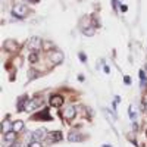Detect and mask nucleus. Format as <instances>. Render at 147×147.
I'll return each instance as SVG.
<instances>
[{
  "instance_id": "obj_1",
  "label": "nucleus",
  "mask_w": 147,
  "mask_h": 147,
  "mask_svg": "<svg viewBox=\"0 0 147 147\" xmlns=\"http://www.w3.org/2000/svg\"><path fill=\"white\" fill-rule=\"evenodd\" d=\"M12 13L15 16H18L19 19H22V18H25V16L28 15V7L25 6V5H16V6H13Z\"/></svg>"
},
{
  "instance_id": "obj_2",
  "label": "nucleus",
  "mask_w": 147,
  "mask_h": 147,
  "mask_svg": "<svg viewBox=\"0 0 147 147\" xmlns=\"http://www.w3.org/2000/svg\"><path fill=\"white\" fill-rule=\"evenodd\" d=\"M49 57H50L51 62H53V65H60V63L63 62V55H62V51H59V50L50 51V53H49Z\"/></svg>"
},
{
  "instance_id": "obj_3",
  "label": "nucleus",
  "mask_w": 147,
  "mask_h": 147,
  "mask_svg": "<svg viewBox=\"0 0 147 147\" xmlns=\"http://www.w3.org/2000/svg\"><path fill=\"white\" fill-rule=\"evenodd\" d=\"M28 47H30L31 50L38 51V50L41 49V40H40L38 37H31V38H30V43H28Z\"/></svg>"
},
{
  "instance_id": "obj_4",
  "label": "nucleus",
  "mask_w": 147,
  "mask_h": 147,
  "mask_svg": "<svg viewBox=\"0 0 147 147\" xmlns=\"http://www.w3.org/2000/svg\"><path fill=\"white\" fill-rule=\"evenodd\" d=\"M75 113H76L75 107H74V106H68V107L63 110V118L68 121V122H71V121L75 118Z\"/></svg>"
},
{
  "instance_id": "obj_5",
  "label": "nucleus",
  "mask_w": 147,
  "mask_h": 147,
  "mask_svg": "<svg viewBox=\"0 0 147 147\" xmlns=\"http://www.w3.org/2000/svg\"><path fill=\"white\" fill-rule=\"evenodd\" d=\"M62 138H63L62 132H60V131H55V132H50L47 135V141L49 143H57V141L62 140Z\"/></svg>"
},
{
  "instance_id": "obj_6",
  "label": "nucleus",
  "mask_w": 147,
  "mask_h": 147,
  "mask_svg": "<svg viewBox=\"0 0 147 147\" xmlns=\"http://www.w3.org/2000/svg\"><path fill=\"white\" fill-rule=\"evenodd\" d=\"M50 105L53 107H60L63 105V97L59 96V94H56V96H51L50 97Z\"/></svg>"
},
{
  "instance_id": "obj_7",
  "label": "nucleus",
  "mask_w": 147,
  "mask_h": 147,
  "mask_svg": "<svg viewBox=\"0 0 147 147\" xmlns=\"http://www.w3.org/2000/svg\"><path fill=\"white\" fill-rule=\"evenodd\" d=\"M41 105H43V100H40V99L30 100V102H27V106H25V110H32V109H36V107H38V106H41Z\"/></svg>"
},
{
  "instance_id": "obj_8",
  "label": "nucleus",
  "mask_w": 147,
  "mask_h": 147,
  "mask_svg": "<svg viewBox=\"0 0 147 147\" xmlns=\"http://www.w3.org/2000/svg\"><path fill=\"white\" fill-rule=\"evenodd\" d=\"M47 134V131L44 128H40V129H37L36 132L32 134V140H36V141H38V140H41V138H44V137H47L46 135Z\"/></svg>"
},
{
  "instance_id": "obj_9",
  "label": "nucleus",
  "mask_w": 147,
  "mask_h": 147,
  "mask_svg": "<svg viewBox=\"0 0 147 147\" xmlns=\"http://www.w3.org/2000/svg\"><path fill=\"white\" fill-rule=\"evenodd\" d=\"M5 47H6V50H9V51H16L19 46H18V43H15L12 40H7L5 43Z\"/></svg>"
},
{
  "instance_id": "obj_10",
  "label": "nucleus",
  "mask_w": 147,
  "mask_h": 147,
  "mask_svg": "<svg viewBox=\"0 0 147 147\" xmlns=\"http://www.w3.org/2000/svg\"><path fill=\"white\" fill-rule=\"evenodd\" d=\"M15 138H16V134H15V131L6 132V135H5V143H6V146L12 144V143L15 141Z\"/></svg>"
},
{
  "instance_id": "obj_11",
  "label": "nucleus",
  "mask_w": 147,
  "mask_h": 147,
  "mask_svg": "<svg viewBox=\"0 0 147 147\" xmlns=\"http://www.w3.org/2000/svg\"><path fill=\"white\" fill-rule=\"evenodd\" d=\"M82 135L81 134H76V132H71L69 134V137H68V140L71 141V143H75V141H82Z\"/></svg>"
},
{
  "instance_id": "obj_12",
  "label": "nucleus",
  "mask_w": 147,
  "mask_h": 147,
  "mask_svg": "<svg viewBox=\"0 0 147 147\" xmlns=\"http://www.w3.org/2000/svg\"><path fill=\"white\" fill-rule=\"evenodd\" d=\"M12 127H13V125H11L9 121H3V122H2V132H3V134L9 132V129H11Z\"/></svg>"
},
{
  "instance_id": "obj_13",
  "label": "nucleus",
  "mask_w": 147,
  "mask_h": 147,
  "mask_svg": "<svg viewBox=\"0 0 147 147\" xmlns=\"http://www.w3.org/2000/svg\"><path fill=\"white\" fill-rule=\"evenodd\" d=\"M28 100H27V97L25 96H22L21 99H19V102H18V110L19 112H22V110H25V103H27Z\"/></svg>"
},
{
  "instance_id": "obj_14",
  "label": "nucleus",
  "mask_w": 147,
  "mask_h": 147,
  "mask_svg": "<svg viewBox=\"0 0 147 147\" xmlns=\"http://www.w3.org/2000/svg\"><path fill=\"white\" fill-rule=\"evenodd\" d=\"M34 119H51V118H50V115H49L47 109H44V110H43V113L36 115V116H34Z\"/></svg>"
},
{
  "instance_id": "obj_15",
  "label": "nucleus",
  "mask_w": 147,
  "mask_h": 147,
  "mask_svg": "<svg viewBox=\"0 0 147 147\" xmlns=\"http://www.w3.org/2000/svg\"><path fill=\"white\" fill-rule=\"evenodd\" d=\"M24 128V122L22 121H16V122L13 124V127H12V129L15 132H18V131H21V129Z\"/></svg>"
},
{
  "instance_id": "obj_16",
  "label": "nucleus",
  "mask_w": 147,
  "mask_h": 147,
  "mask_svg": "<svg viewBox=\"0 0 147 147\" xmlns=\"http://www.w3.org/2000/svg\"><path fill=\"white\" fill-rule=\"evenodd\" d=\"M129 116H131V119H132V121H134V119H135V116H137V109H135V106H134V105L129 106Z\"/></svg>"
},
{
  "instance_id": "obj_17",
  "label": "nucleus",
  "mask_w": 147,
  "mask_h": 147,
  "mask_svg": "<svg viewBox=\"0 0 147 147\" xmlns=\"http://www.w3.org/2000/svg\"><path fill=\"white\" fill-rule=\"evenodd\" d=\"M37 59H38V55H37V51L34 50L32 53L30 55V62H31V63H36V62H37Z\"/></svg>"
},
{
  "instance_id": "obj_18",
  "label": "nucleus",
  "mask_w": 147,
  "mask_h": 147,
  "mask_svg": "<svg viewBox=\"0 0 147 147\" xmlns=\"http://www.w3.org/2000/svg\"><path fill=\"white\" fill-rule=\"evenodd\" d=\"M82 32H84V36H93L94 28H85V30H82Z\"/></svg>"
},
{
  "instance_id": "obj_19",
  "label": "nucleus",
  "mask_w": 147,
  "mask_h": 147,
  "mask_svg": "<svg viewBox=\"0 0 147 147\" xmlns=\"http://www.w3.org/2000/svg\"><path fill=\"white\" fill-rule=\"evenodd\" d=\"M28 76H30V80H34V78L37 76V72H36V71H32V69H31V71L28 72Z\"/></svg>"
},
{
  "instance_id": "obj_20",
  "label": "nucleus",
  "mask_w": 147,
  "mask_h": 147,
  "mask_svg": "<svg viewBox=\"0 0 147 147\" xmlns=\"http://www.w3.org/2000/svg\"><path fill=\"white\" fill-rule=\"evenodd\" d=\"M30 147H41V143H38V141H36V140H32V141L30 143Z\"/></svg>"
},
{
  "instance_id": "obj_21",
  "label": "nucleus",
  "mask_w": 147,
  "mask_h": 147,
  "mask_svg": "<svg viewBox=\"0 0 147 147\" xmlns=\"http://www.w3.org/2000/svg\"><path fill=\"white\" fill-rule=\"evenodd\" d=\"M27 2H30V3H38L40 0H27Z\"/></svg>"
},
{
  "instance_id": "obj_22",
  "label": "nucleus",
  "mask_w": 147,
  "mask_h": 147,
  "mask_svg": "<svg viewBox=\"0 0 147 147\" xmlns=\"http://www.w3.org/2000/svg\"><path fill=\"white\" fill-rule=\"evenodd\" d=\"M80 59H81L82 62H84V60H85V55H82V53H81V55H80Z\"/></svg>"
},
{
  "instance_id": "obj_23",
  "label": "nucleus",
  "mask_w": 147,
  "mask_h": 147,
  "mask_svg": "<svg viewBox=\"0 0 147 147\" xmlns=\"http://www.w3.org/2000/svg\"><path fill=\"white\" fill-rule=\"evenodd\" d=\"M121 9H122V11L125 12V11H127V6H125V5H121Z\"/></svg>"
},
{
  "instance_id": "obj_24",
  "label": "nucleus",
  "mask_w": 147,
  "mask_h": 147,
  "mask_svg": "<svg viewBox=\"0 0 147 147\" xmlns=\"http://www.w3.org/2000/svg\"><path fill=\"white\" fill-rule=\"evenodd\" d=\"M144 106H146V109H147V99L144 100Z\"/></svg>"
},
{
  "instance_id": "obj_25",
  "label": "nucleus",
  "mask_w": 147,
  "mask_h": 147,
  "mask_svg": "<svg viewBox=\"0 0 147 147\" xmlns=\"http://www.w3.org/2000/svg\"><path fill=\"white\" fill-rule=\"evenodd\" d=\"M15 147H21V144H16V146H15Z\"/></svg>"
},
{
  "instance_id": "obj_26",
  "label": "nucleus",
  "mask_w": 147,
  "mask_h": 147,
  "mask_svg": "<svg viewBox=\"0 0 147 147\" xmlns=\"http://www.w3.org/2000/svg\"><path fill=\"white\" fill-rule=\"evenodd\" d=\"M103 147H110V146H107V144H105V146H103Z\"/></svg>"
},
{
  "instance_id": "obj_27",
  "label": "nucleus",
  "mask_w": 147,
  "mask_h": 147,
  "mask_svg": "<svg viewBox=\"0 0 147 147\" xmlns=\"http://www.w3.org/2000/svg\"><path fill=\"white\" fill-rule=\"evenodd\" d=\"M146 135H147V129H146Z\"/></svg>"
}]
</instances>
